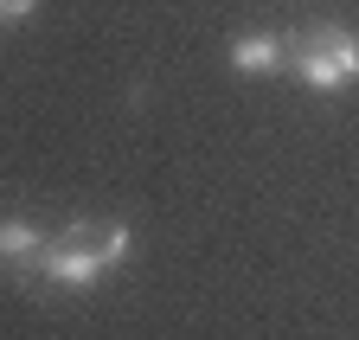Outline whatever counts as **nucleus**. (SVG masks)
<instances>
[{"label": "nucleus", "instance_id": "f257e3e1", "mask_svg": "<svg viewBox=\"0 0 359 340\" xmlns=\"http://www.w3.org/2000/svg\"><path fill=\"white\" fill-rule=\"evenodd\" d=\"M122 250H128V225L122 219H77L71 231H58L45 244V276L65 283V289H83V283L109 276L122 264Z\"/></svg>", "mask_w": 359, "mask_h": 340}, {"label": "nucleus", "instance_id": "f03ea898", "mask_svg": "<svg viewBox=\"0 0 359 340\" xmlns=\"http://www.w3.org/2000/svg\"><path fill=\"white\" fill-rule=\"evenodd\" d=\"M295 71L314 90H346L359 77V39L346 26H314L302 46H295Z\"/></svg>", "mask_w": 359, "mask_h": 340}, {"label": "nucleus", "instance_id": "7ed1b4c3", "mask_svg": "<svg viewBox=\"0 0 359 340\" xmlns=\"http://www.w3.org/2000/svg\"><path fill=\"white\" fill-rule=\"evenodd\" d=\"M0 264H7V270L45 264V238H39L26 219H0Z\"/></svg>", "mask_w": 359, "mask_h": 340}, {"label": "nucleus", "instance_id": "20e7f679", "mask_svg": "<svg viewBox=\"0 0 359 340\" xmlns=\"http://www.w3.org/2000/svg\"><path fill=\"white\" fill-rule=\"evenodd\" d=\"M276 58H283V46H276L269 32H250V39H238V46H231V64H238V71H269Z\"/></svg>", "mask_w": 359, "mask_h": 340}, {"label": "nucleus", "instance_id": "39448f33", "mask_svg": "<svg viewBox=\"0 0 359 340\" xmlns=\"http://www.w3.org/2000/svg\"><path fill=\"white\" fill-rule=\"evenodd\" d=\"M32 13V0H0V20H26Z\"/></svg>", "mask_w": 359, "mask_h": 340}]
</instances>
